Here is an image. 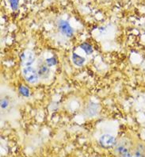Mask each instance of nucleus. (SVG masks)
Instances as JSON below:
<instances>
[{
	"mask_svg": "<svg viewBox=\"0 0 145 157\" xmlns=\"http://www.w3.org/2000/svg\"><path fill=\"white\" fill-rule=\"evenodd\" d=\"M1 116L7 117L13 112L16 106V99L10 91H2L1 101Z\"/></svg>",
	"mask_w": 145,
	"mask_h": 157,
	"instance_id": "1",
	"label": "nucleus"
},
{
	"mask_svg": "<svg viewBox=\"0 0 145 157\" xmlns=\"http://www.w3.org/2000/svg\"><path fill=\"white\" fill-rule=\"evenodd\" d=\"M131 147H132V145H131L130 140L126 138H123L116 144L114 151L115 153L122 157L129 154Z\"/></svg>",
	"mask_w": 145,
	"mask_h": 157,
	"instance_id": "2",
	"label": "nucleus"
},
{
	"mask_svg": "<svg viewBox=\"0 0 145 157\" xmlns=\"http://www.w3.org/2000/svg\"><path fill=\"white\" fill-rule=\"evenodd\" d=\"M23 77L25 78L26 82L31 84H34L38 82L39 75L36 71V69L32 67H25L22 70Z\"/></svg>",
	"mask_w": 145,
	"mask_h": 157,
	"instance_id": "3",
	"label": "nucleus"
},
{
	"mask_svg": "<svg viewBox=\"0 0 145 157\" xmlns=\"http://www.w3.org/2000/svg\"><path fill=\"white\" fill-rule=\"evenodd\" d=\"M36 71L38 73L39 78L42 79H47L50 76V69L47 65L46 62H44L40 59L36 63Z\"/></svg>",
	"mask_w": 145,
	"mask_h": 157,
	"instance_id": "4",
	"label": "nucleus"
},
{
	"mask_svg": "<svg viewBox=\"0 0 145 157\" xmlns=\"http://www.w3.org/2000/svg\"><path fill=\"white\" fill-rule=\"evenodd\" d=\"M20 60H21V65L24 67H30L35 61L34 54L29 50L24 51L20 56Z\"/></svg>",
	"mask_w": 145,
	"mask_h": 157,
	"instance_id": "5",
	"label": "nucleus"
},
{
	"mask_svg": "<svg viewBox=\"0 0 145 157\" xmlns=\"http://www.w3.org/2000/svg\"><path fill=\"white\" fill-rule=\"evenodd\" d=\"M57 27L58 29L60 31V33H63L64 36H67V37L72 36L74 31H73L72 27L70 25V24L67 21L62 19L59 20L57 22Z\"/></svg>",
	"mask_w": 145,
	"mask_h": 157,
	"instance_id": "6",
	"label": "nucleus"
},
{
	"mask_svg": "<svg viewBox=\"0 0 145 157\" xmlns=\"http://www.w3.org/2000/svg\"><path fill=\"white\" fill-rule=\"evenodd\" d=\"M99 144L102 147L109 148L116 144L115 137L110 134H103L99 137Z\"/></svg>",
	"mask_w": 145,
	"mask_h": 157,
	"instance_id": "7",
	"label": "nucleus"
},
{
	"mask_svg": "<svg viewBox=\"0 0 145 157\" xmlns=\"http://www.w3.org/2000/svg\"><path fill=\"white\" fill-rule=\"evenodd\" d=\"M97 111H98V105L93 101L88 102L84 109V113L89 117L95 116L97 113Z\"/></svg>",
	"mask_w": 145,
	"mask_h": 157,
	"instance_id": "8",
	"label": "nucleus"
},
{
	"mask_svg": "<svg viewBox=\"0 0 145 157\" xmlns=\"http://www.w3.org/2000/svg\"><path fill=\"white\" fill-rule=\"evenodd\" d=\"M135 157H145V144L139 142L135 148Z\"/></svg>",
	"mask_w": 145,
	"mask_h": 157,
	"instance_id": "9",
	"label": "nucleus"
},
{
	"mask_svg": "<svg viewBox=\"0 0 145 157\" xmlns=\"http://www.w3.org/2000/svg\"><path fill=\"white\" fill-rule=\"evenodd\" d=\"M72 61L76 66H82L85 63V58L82 57L81 56H78L74 52L72 54Z\"/></svg>",
	"mask_w": 145,
	"mask_h": 157,
	"instance_id": "10",
	"label": "nucleus"
},
{
	"mask_svg": "<svg viewBox=\"0 0 145 157\" xmlns=\"http://www.w3.org/2000/svg\"><path fill=\"white\" fill-rule=\"evenodd\" d=\"M80 48H82L87 55H90V54H91L92 52H93V48H92V46L90 45V44H88V43H82L80 45Z\"/></svg>",
	"mask_w": 145,
	"mask_h": 157,
	"instance_id": "11",
	"label": "nucleus"
},
{
	"mask_svg": "<svg viewBox=\"0 0 145 157\" xmlns=\"http://www.w3.org/2000/svg\"><path fill=\"white\" fill-rule=\"evenodd\" d=\"M19 92L21 95L25 96V97H28L29 95V89L25 87L24 86H19Z\"/></svg>",
	"mask_w": 145,
	"mask_h": 157,
	"instance_id": "12",
	"label": "nucleus"
},
{
	"mask_svg": "<svg viewBox=\"0 0 145 157\" xmlns=\"http://www.w3.org/2000/svg\"><path fill=\"white\" fill-rule=\"evenodd\" d=\"M10 5L11 6L12 10H16L18 7V0H9Z\"/></svg>",
	"mask_w": 145,
	"mask_h": 157,
	"instance_id": "13",
	"label": "nucleus"
},
{
	"mask_svg": "<svg viewBox=\"0 0 145 157\" xmlns=\"http://www.w3.org/2000/svg\"><path fill=\"white\" fill-rule=\"evenodd\" d=\"M45 62L48 67H52V66L55 65V63H56V60L55 59V58H49V59H47Z\"/></svg>",
	"mask_w": 145,
	"mask_h": 157,
	"instance_id": "14",
	"label": "nucleus"
},
{
	"mask_svg": "<svg viewBox=\"0 0 145 157\" xmlns=\"http://www.w3.org/2000/svg\"><path fill=\"white\" fill-rule=\"evenodd\" d=\"M122 157H135V156H132V155H131L130 154H128V155H124V156H122Z\"/></svg>",
	"mask_w": 145,
	"mask_h": 157,
	"instance_id": "15",
	"label": "nucleus"
}]
</instances>
